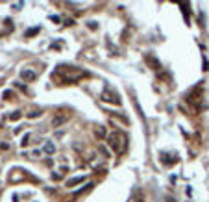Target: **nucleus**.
Listing matches in <instances>:
<instances>
[{"instance_id":"f257e3e1","label":"nucleus","mask_w":209,"mask_h":202,"mask_svg":"<svg viewBox=\"0 0 209 202\" xmlns=\"http://www.w3.org/2000/svg\"><path fill=\"white\" fill-rule=\"evenodd\" d=\"M69 119H70V115H67V113H65V115H61V113H59V115H56V117L52 119V128H58V126L65 124Z\"/></svg>"},{"instance_id":"f03ea898","label":"nucleus","mask_w":209,"mask_h":202,"mask_svg":"<svg viewBox=\"0 0 209 202\" xmlns=\"http://www.w3.org/2000/svg\"><path fill=\"white\" fill-rule=\"evenodd\" d=\"M109 145L113 146L115 152H120V150H122L120 145H119V134H111V136H109Z\"/></svg>"},{"instance_id":"7ed1b4c3","label":"nucleus","mask_w":209,"mask_h":202,"mask_svg":"<svg viewBox=\"0 0 209 202\" xmlns=\"http://www.w3.org/2000/svg\"><path fill=\"white\" fill-rule=\"evenodd\" d=\"M35 76H37V74H35V72H33V71H28V69H22L21 71V78L22 80H35Z\"/></svg>"},{"instance_id":"20e7f679","label":"nucleus","mask_w":209,"mask_h":202,"mask_svg":"<svg viewBox=\"0 0 209 202\" xmlns=\"http://www.w3.org/2000/svg\"><path fill=\"white\" fill-rule=\"evenodd\" d=\"M94 136H96V137H100V139H104V137H105V130H102L100 126H96V128H94Z\"/></svg>"},{"instance_id":"39448f33","label":"nucleus","mask_w":209,"mask_h":202,"mask_svg":"<svg viewBox=\"0 0 209 202\" xmlns=\"http://www.w3.org/2000/svg\"><path fill=\"white\" fill-rule=\"evenodd\" d=\"M44 152H46V154H54V152H56V146H54L52 143H46V145H44Z\"/></svg>"},{"instance_id":"423d86ee","label":"nucleus","mask_w":209,"mask_h":202,"mask_svg":"<svg viewBox=\"0 0 209 202\" xmlns=\"http://www.w3.org/2000/svg\"><path fill=\"white\" fill-rule=\"evenodd\" d=\"M19 119H21V111H13L9 115V121H19Z\"/></svg>"},{"instance_id":"0eeeda50","label":"nucleus","mask_w":209,"mask_h":202,"mask_svg":"<svg viewBox=\"0 0 209 202\" xmlns=\"http://www.w3.org/2000/svg\"><path fill=\"white\" fill-rule=\"evenodd\" d=\"M82 180H84V178H72V180H69V182H67V187H72V185H74V183L82 182Z\"/></svg>"},{"instance_id":"6e6552de","label":"nucleus","mask_w":209,"mask_h":202,"mask_svg":"<svg viewBox=\"0 0 209 202\" xmlns=\"http://www.w3.org/2000/svg\"><path fill=\"white\" fill-rule=\"evenodd\" d=\"M28 139H30V134H26V136H24V137H22V146H26V145H28Z\"/></svg>"},{"instance_id":"1a4fd4ad","label":"nucleus","mask_w":209,"mask_h":202,"mask_svg":"<svg viewBox=\"0 0 209 202\" xmlns=\"http://www.w3.org/2000/svg\"><path fill=\"white\" fill-rule=\"evenodd\" d=\"M0 150H9V145L8 143H0Z\"/></svg>"}]
</instances>
